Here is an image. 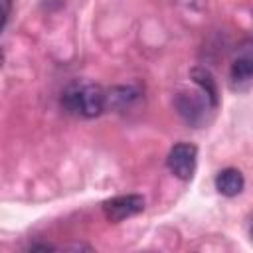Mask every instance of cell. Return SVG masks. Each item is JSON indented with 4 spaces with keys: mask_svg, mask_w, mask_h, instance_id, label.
I'll return each mask as SVG.
<instances>
[{
    "mask_svg": "<svg viewBox=\"0 0 253 253\" xmlns=\"http://www.w3.org/2000/svg\"><path fill=\"white\" fill-rule=\"evenodd\" d=\"M61 107L81 119H95L105 111V89L95 83H73L61 93Z\"/></svg>",
    "mask_w": 253,
    "mask_h": 253,
    "instance_id": "cell-1",
    "label": "cell"
},
{
    "mask_svg": "<svg viewBox=\"0 0 253 253\" xmlns=\"http://www.w3.org/2000/svg\"><path fill=\"white\" fill-rule=\"evenodd\" d=\"M174 105H176L180 117L186 123H190V125H202V123H206V113L210 109H215V105L211 103V99L200 87L194 89V91L182 89L176 95Z\"/></svg>",
    "mask_w": 253,
    "mask_h": 253,
    "instance_id": "cell-2",
    "label": "cell"
},
{
    "mask_svg": "<svg viewBox=\"0 0 253 253\" xmlns=\"http://www.w3.org/2000/svg\"><path fill=\"white\" fill-rule=\"evenodd\" d=\"M196 162H198V148L190 142H180L172 146L166 158L168 170L180 178V180H190L196 172Z\"/></svg>",
    "mask_w": 253,
    "mask_h": 253,
    "instance_id": "cell-3",
    "label": "cell"
},
{
    "mask_svg": "<svg viewBox=\"0 0 253 253\" xmlns=\"http://www.w3.org/2000/svg\"><path fill=\"white\" fill-rule=\"evenodd\" d=\"M142 210H144V198L138 194L115 196L103 204V215L113 223H119L126 217H132V215L140 213Z\"/></svg>",
    "mask_w": 253,
    "mask_h": 253,
    "instance_id": "cell-4",
    "label": "cell"
},
{
    "mask_svg": "<svg viewBox=\"0 0 253 253\" xmlns=\"http://www.w3.org/2000/svg\"><path fill=\"white\" fill-rule=\"evenodd\" d=\"M251 77H253V59H251V49H249V40H247L243 47L239 49L237 57L231 61L229 85L233 91H249Z\"/></svg>",
    "mask_w": 253,
    "mask_h": 253,
    "instance_id": "cell-5",
    "label": "cell"
},
{
    "mask_svg": "<svg viewBox=\"0 0 253 253\" xmlns=\"http://www.w3.org/2000/svg\"><path fill=\"white\" fill-rule=\"evenodd\" d=\"M140 101V91L136 87H113L105 91V109L126 111Z\"/></svg>",
    "mask_w": 253,
    "mask_h": 253,
    "instance_id": "cell-6",
    "label": "cell"
},
{
    "mask_svg": "<svg viewBox=\"0 0 253 253\" xmlns=\"http://www.w3.org/2000/svg\"><path fill=\"white\" fill-rule=\"evenodd\" d=\"M245 178L237 168H223L215 176V190L225 198H235L243 192Z\"/></svg>",
    "mask_w": 253,
    "mask_h": 253,
    "instance_id": "cell-7",
    "label": "cell"
},
{
    "mask_svg": "<svg viewBox=\"0 0 253 253\" xmlns=\"http://www.w3.org/2000/svg\"><path fill=\"white\" fill-rule=\"evenodd\" d=\"M190 77H192V81L211 99V103L217 107V85H215L211 73H210L208 69H204V67H194V69L190 71Z\"/></svg>",
    "mask_w": 253,
    "mask_h": 253,
    "instance_id": "cell-8",
    "label": "cell"
},
{
    "mask_svg": "<svg viewBox=\"0 0 253 253\" xmlns=\"http://www.w3.org/2000/svg\"><path fill=\"white\" fill-rule=\"evenodd\" d=\"M10 12H12V0H0V34L8 24Z\"/></svg>",
    "mask_w": 253,
    "mask_h": 253,
    "instance_id": "cell-9",
    "label": "cell"
},
{
    "mask_svg": "<svg viewBox=\"0 0 253 253\" xmlns=\"http://www.w3.org/2000/svg\"><path fill=\"white\" fill-rule=\"evenodd\" d=\"M176 4H182V6H198L202 0H172Z\"/></svg>",
    "mask_w": 253,
    "mask_h": 253,
    "instance_id": "cell-10",
    "label": "cell"
},
{
    "mask_svg": "<svg viewBox=\"0 0 253 253\" xmlns=\"http://www.w3.org/2000/svg\"><path fill=\"white\" fill-rule=\"evenodd\" d=\"M2 65H4V51L0 49V67H2Z\"/></svg>",
    "mask_w": 253,
    "mask_h": 253,
    "instance_id": "cell-11",
    "label": "cell"
}]
</instances>
